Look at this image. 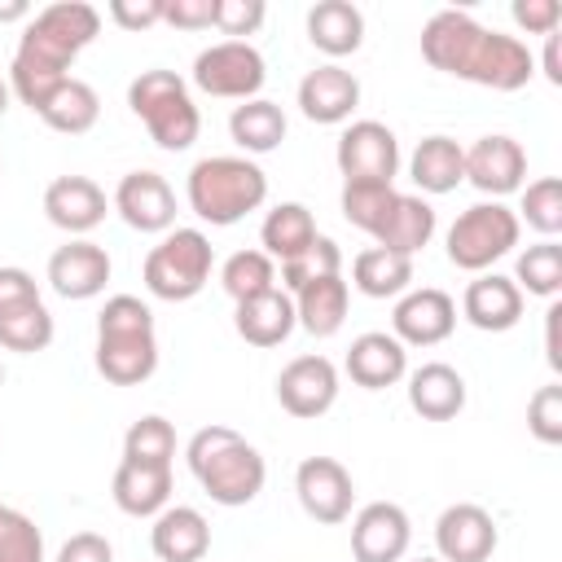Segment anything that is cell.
<instances>
[{"label":"cell","mask_w":562,"mask_h":562,"mask_svg":"<svg viewBox=\"0 0 562 562\" xmlns=\"http://www.w3.org/2000/svg\"><path fill=\"white\" fill-rule=\"evenodd\" d=\"M351 281L369 299H395V294H404L413 285V259L395 255V250H382V246H369V250L356 255Z\"/></svg>","instance_id":"836d02e7"},{"label":"cell","mask_w":562,"mask_h":562,"mask_svg":"<svg viewBox=\"0 0 562 562\" xmlns=\"http://www.w3.org/2000/svg\"><path fill=\"white\" fill-rule=\"evenodd\" d=\"M408 404L426 422H452L465 408V378L452 364L430 360L408 373Z\"/></svg>","instance_id":"d4e9b609"},{"label":"cell","mask_w":562,"mask_h":562,"mask_svg":"<svg viewBox=\"0 0 562 562\" xmlns=\"http://www.w3.org/2000/svg\"><path fill=\"white\" fill-rule=\"evenodd\" d=\"M294 299V321L312 334V338H334L347 321V281L342 277H321V281H307L303 290L290 294Z\"/></svg>","instance_id":"83f0119b"},{"label":"cell","mask_w":562,"mask_h":562,"mask_svg":"<svg viewBox=\"0 0 562 562\" xmlns=\"http://www.w3.org/2000/svg\"><path fill=\"white\" fill-rule=\"evenodd\" d=\"M57 562H114V549L105 536L97 531H75L61 549H57Z\"/></svg>","instance_id":"c3c4849f"},{"label":"cell","mask_w":562,"mask_h":562,"mask_svg":"<svg viewBox=\"0 0 562 562\" xmlns=\"http://www.w3.org/2000/svg\"><path fill=\"white\" fill-rule=\"evenodd\" d=\"M48 342H53V312L44 307V299L0 312V347L31 356V351H44Z\"/></svg>","instance_id":"e575fe53"},{"label":"cell","mask_w":562,"mask_h":562,"mask_svg":"<svg viewBox=\"0 0 562 562\" xmlns=\"http://www.w3.org/2000/svg\"><path fill=\"white\" fill-rule=\"evenodd\" d=\"M307 40L329 57H347L364 44V13L351 0H316L307 9Z\"/></svg>","instance_id":"4316f807"},{"label":"cell","mask_w":562,"mask_h":562,"mask_svg":"<svg viewBox=\"0 0 562 562\" xmlns=\"http://www.w3.org/2000/svg\"><path fill=\"white\" fill-rule=\"evenodd\" d=\"M228 136L246 149V154H272L285 140V110L268 97L241 101L228 114Z\"/></svg>","instance_id":"1f68e13d"},{"label":"cell","mask_w":562,"mask_h":562,"mask_svg":"<svg viewBox=\"0 0 562 562\" xmlns=\"http://www.w3.org/2000/svg\"><path fill=\"white\" fill-rule=\"evenodd\" d=\"M316 220L303 202H277L268 215H263V228H259V241H263V255L268 259H294L303 255L312 241H316Z\"/></svg>","instance_id":"4dcf8cb0"},{"label":"cell","mask_w":562,"mask_h":562,"mask_svg":"<svg viewBox=\"0 0 562 562\" xmlns=\"http://www.w3.org/2000/svg\"><path fill=\"white\" fill-rule=\"evenodd\" d=\"M176 457V426L158 413H145L140 422L127 426L123 435V461H136V465H171Z\"/></svg>","instance_id":"8d00e7d4"},{"label":"cell","mask_w":562,"mask_h":562,"mask_svg":"<svg viewBox=\"0 0 562 562\" xmlns=\"http://www.w3.org/2000/svg\"><path fill=\"white\" fill-rule=\"evenodd\" d=\"M0 562H44V536L22 509H0Z\"/></svg>","instance_id":"b9f144b4"},{"label":"cell","mask_w":562,"mask_h":562,"mask_svg":"<svg viewBox=\"0 0 562 562\" xmlns=\"http://www.w3.org/2000/svg\"><path fill=\"white\" fill-rule=\"evenodd\" d=\"M263 13H268L263 0H220L215 26L224 35H233V40H241V35H255L263 26Z\"/></svg>","instance_id":"ee69618b"},{"label":"cell","mask_w":562,"mask_h":562,"mask_svg":"<svg viewBox=\"0 0 562 562\" xmlns=\"http://www.w3.org/2000/svg\"><path fill=\"white\" fill-rule=\"evenodd\" d=\"M114 211L136 233H171L176 224V193L158 171H127L114 189Z\"/></svg>","instance_id":"e0dca14e"},{"label":"cell","mask_w":562,"mask_h":562,"mask_svg":"<svg viewBox=\"0 0 562 562\" xmlns=\"http://www.w3.org/2000/svg\"><path fill=\"white\" fill-rule=\"evenodd\" d=\"M356 105H360V79L334 61L299 79V110L307 123H347Z\"/></svg>","instance_id":"ac0fdd59"},{"label":"cell","mask_w":562,"mask_h":562,"mask_svg":"<svg viewBox=\"0 0 562 562\" xmlns=\"http://www.w3.org/2000/svg\"><path fill=\"white\" fill-rule=\"evenodd\" d=\"M509 13L527 35H553L558 22H562V4L558 0H514Z\"/></svg>","instance_id":"f6af8a7d"},{"label":"cell","mask_w":562,"mask_h":562,"mask_svg":"<svg viewBox=\"0 0 562 562\" xmlns=\"http://www.w3.org/2000/svg\"><path fill=\"white\" fill-rule=\"evenodd\" d=\"M496 518L474 501L448 505L435 522V549L443 562H487L496 553Z\"/></svg>","instance_id":"5bb4252c"},{"label":"cell","mask_w":562,"mask_h":562,"mask_svg":"<svg viewBox=\"0 0 562 562\" xmlns=\"http://www.w3.org/2000/svg\"><path fill=\"white\" fill-rule=\"evenodd\" d=\"M461 316L483 334H505L522 321V290L514 285V277L479 272L461 294Z\"/></svg>","instance_id":"44dd1931"},{"label":"cell","mask_w":562,"mask_h":562,"mask_svg":"<svg viewBox=\"0 0 562 562\" xmlns=\"http://www.w3.org/2000/svg\"><path fill=\"white\" fill-rule=\"evenodd\" d=\"M22 18H31V4L26 0H4L0 4V22H22Z\"/></svg>","instance_id":"f5cc1de1"},{"label":"cell","mask_w":562,"mask_h":562,"mask_svg":"<svg viewBox=\"0 0 562 562\" xmlns=\"http://www.w3.org/2000/svg\"><path fill=\"white\" fill-rule=\"evenodd\" d=\"M294 325H299L294 321V299L281 285H272V290H263L255 299H241L237 312H233V329L250 347H281L294 334Z\"/></svg>","instance_id":"cb8c5ba5"},{"label":"cell","mask_w":562,"mask_h":562,"mask_svg":"<svg viewBox=\"0 0 562 562\" xmlns=\"http://www.w3.org/2000/svg\"><path fill=\"white\" fill-rule=\"evenodd\" d=\"M127 105L132 114L145 123L149 140L167 154H180L198 140L202 132V114L184 88V79L176 70H140L132 83H127Z\"/></svg>","instance_id":"8992f818"},{"label":"cell","mask_w":562,"mask_h":562,"mask_svg":"<svg viewBox=\"0 0 562 562\" xmlns=\"http://www.w3.org/2000/svg\"><path fill=\"white\" fill-rule=\"evenodd\" d=\"M189 206L198 220L215 224V228H228L237 220H246L250 211L263 206L268 198V176L259 162L250 158H237V154H211L202 162H193L189 171Z\"/></svg>","instance_id":"5b68a950"},{"label":"cell","mask_w":562,"mask_h":562,"mask_svg":"<svg viewBox=\"0 0 562 562\" xmlns=\"http://www.w3.org/2000/svg\"><path fill=\"white\" fill-rule=\"evenodd\" d=\"M408 176L422 193H452L465 180V149L452 136H426L413 158H408Z\"/></svg>","instance_id":"f1b7e54d"},{"label":"cell","mask_w":562,"mask_h":562,"mask_svg":"<svg viewBox=\"0 0 562 562\" xmlns=\"http://www.w3.org/2000/svg\"><path fill=\"white\" fill-rule=\"evenodd\" d=\"M40 119L53 127V132H66V136H83V132H92L97 127V119H101V97H97V88L92 83H83V79H66L44 105H40Z\"/></svg>","instance_id":"d6a6232c"},{"label":"cell","mask_w":562,"mask_h":562,"mask_svg":"<svg viewBox=\"0 0 562 562\" xmlns=\"http://www.w3.org/2000/svg\"><path fill=\"white\" fill-rule=\"evenodd\" d=\"M158 369L154 312L136 294L105 299L97 316V373L110 386H140Z\"/></svg>","instance_id":"3957f363"},{"label":"cell","mask_w":562,"mask_h":562,"mask_svg":"<svg viewBox=\"0 0 562 562\" xmlns=\"http://www.w3.org/2000/svg\"><path fill=\"white\" fill-rule=\"evenodd\" d=\"M215 13H220V0H162V22L180 31L215 26Z\"/></svg>","instance_id":"bcb514c9"},{"label":"cell","mask_w":562,"mask_h":562,"mask_svg":"<svg viewBox=\"0 0 562 562\" xmlns=\"http://www.w3.org/2000/svg\"><path fill=\"white\" fill-rule=\"evenodd\" d=\"M544 79H549V83H562V66H558V31L544 35Z\"/></svg>","instance_id":"816d5d0a"},{"label":"cell","mask_w":562,"mask_h":562,"mask_svg":"<svg viewBox=\"0 0 562 562\" xmlns=\"http://www.w3.org/2000/svg\"><path fill=\"white\" fill-rule=\"evenodd\" d=\"M9 101H13V88H9V83H4V79H0V119H4V114H9Z\"/></svg>","instance_id":"db71d44e"},{"label":"cell","mask_w":562,"mask_h":562,"mask_svg":"<svg viewBox=\"0 0 562 562\" xmlns=\"http://www.w3.org/2000/svg\"><path fill=\"white\" fill-rule=\"evenodd\" d=\"M31 299H40V285H35V277L26 272V268H0V312L4 307H18V303H31Z\"/></svg>","instance_id":"681fc988"},{"label":"cell","mask_w":562,"mask_h":562,"mask_svg":"<svg viewBox=\"0 0 562 562\" xmlns=\"http://www.w3.org/2000/svg\"><path fill=\"white\" fill-rule=\"evenodd\" d=\"M105 281H110V255L97 241L75 237L66 246H57L48 259V285L61 299H92L105 290Z\"/></svg>","instance_id":"ffe728a7"},{"label":"cell","mask_w":562,"mask_h":562,"mask_svg":"<svg viewBox=\"0 0 562 562\" xmlns=\"http://www.w3.org/2000/svg\"><path fill=\"white\" fill-rule=\"evenodd\" d=\"M338 268H342V250H338V241L334 237H316L303 255H294V259H285L281 263V290L285 294H294V290H303L307 281H321V277H338Z\"/></svg>","instance_id":"ab89813d"},{"label":"cell","mask_w":562,"mask_h":562,"mask_svg":"<svg viewBox=\"0 0 562 562\" xmlns=\"http://www.w3.org/2000/svg\"><path fill=\"white\" fill-rule=\"evenodd\" d=\"M435 237V206L426 198H413V193H400L391 215L382 220V228L373 233V241L382 250H395V255H417L422 246H430Z\"/></svg>","instance_id":"f546056e"},{"label":"cell","mask_w":562,"mask_h":562,"mask_svg":"<svg viewBox=\"0 0 562 562\" xmlns=\"http://www.w3.org/2000/svg\"><path fill=\"white\" fill-rule=\"evenodd\" d=\"M413 522L395 501H373L351 518V558L356 562H400L408 553Z\"/></svg>","instance_id":"2e32d148"},{"label":"cell","mask_w":562,"mask_h":562,"mask_svg":"<svg viewBox=\"0 0 562 562\" xmlns=\"http://www.w3.org/2000/svg\"><path fill=\"white\" fill-rule=\"evenodd\" d=\"M457 329V303L452 294L422 285V290H404L395 312H391V334L404 347H435Z\"/></svg>","instance_id":"4fadbf2b"},{"label":"cell","mask_w":562,"mask_h":562,"mask_svg":"<svg viewBox=\"0 0 562 562\" xmlns=\"http://www.w3.org/2000/svg\"><path fill=\"white\" fill-rule=\"evenodd\" d=\"M171 501V465H136L119 461L114 470V505L132 518H158Z\"/></svg>","instance_id":"484cf974"},{"label":"cell","mask_w":562,"mask_h":562,"mask_svg":"<svg viewBox=\"0 0 562 562\" xmlns=\"http://www.w3.org/2000/svg\"><path fill=\"white\" fill-rule=\"evenodd\" d=\"M527 430L540 443H562V382H549L527 404Z\"/></svg>","instance_id":"7bdbcfd3"},{"label":"cell","mask_w":562,"mask_h":562,"mask_svg":"<svg viewBox=\"0 0 562 562\" xmlns=\"http://www.w3.org/2000/svg\"><path fill=\"white\" fill-rule=\"evenodd\" d=\"M0 386H4V369H0Z\"/></svg>","instance_id":"9f6ffc18"},{"label":"cell","mask_w":562,"mask_h":562,"mask_svg":"<svg viewBox=\"0 0 562 562\" xmlns=\"http://www.w3.org/2000/svg\"><path fill=\"white\" fill-rule=\"evenodd\" d=\"M97 31H101V13L83 0H57L31 13L9 66L13 97L40 114V105L70 79V61L97 40Z\"/></svg>","instance_id":"7a4b0ae2"},{"label":"cell","mask_w":562,"mask_h":562,"mask_svg":"<svg viewBox=\"0 0 562 562\" xmlns=\"http://www.w3.org/2000/svg\"><path fill=\"white\" fill-rule=\"evenodd\" d=\"M294 492H299V505L307 518L316 522H342L351 518V501H356V483L347 474L342 461L334 457H303L299 470H294Z\"/></svg>","instance_id":"8fae6325"},{"label":"cell","mask_w":562,"mask_h":562,"mask_svg":"<svg viewBox=\"0 0 562 562\" xmlns=\"http://www.w3.org/2000/svg\"><path fill=\"white\" fill-rule=\"evenodd\" d=\"M277 400L299 422H312V417L329 413L334 400H338V369H334V360H325V356H294L277 373Z\"/></svg>","instance_id":"7c38bea8"},{"label":"cell","mask_w":562,"mask_h":562,"mask_svg":"<svg viewBox=\"0 0 562 562\" xmlns=\"http://www.w3.org/2000/svg\"><path fill=\"white\" fill-rule=\"evenodd\" d=\"M527 220V228H536L540 237H558L562 233V180L558 176H540L522 189V206H518V224Z\"/></svg>","instance_id":"f35d334b"},{"label":"cell","mask_w":562,"mask_h":562,"mask_svg":"<svg viewBox=\"0 0 562 562\" xmlns=\"http://www.w3.org/2000/svg\"><path fill=\"white\" fill-rule=\"evenodd\" d=\"M422 57L435 70L479 83V88H492V92H518L536 75V61L522 40L487 31L461 9H439L422 26Z\"/></svg>","instance_id":"6da1fadb"},{"label":"cell","mask_w":562,"mask_h":562,"mask_svg":"<svg viewBox=\"0 0 562 562\" xmlns=\"http://www.w3.org/2000/svg\"><path fill=\"white\" fill-rule=\"evenodd\" d=\"M149 544L158 562H202L211 553V522L193 505H167L149 527Z\"/></svg>","instance_id":"603a6c76"},{"label":"cell","mask_w":562,"mask_h":562,"mask_svg":"<svg viewBox=\"0 0 562 562\" xmlns=\"http://www.w3.org/2000/svg\"><path fill=\"white\" fill-rule=\"evenodd\" d=\"M211 263H215V250L202 228H171L145 255V290L154 299L184 303L202 294V285L211 281Z\"/></svg>","instance_id":"52a82bcc"},{"label":"cell","mask_w":562,"mask_h":562,"mask_svg":"<svg viewBox=\"0 0 562 562\" xmlns=\"http://www.w3.org/2000/svg\"><path fill=\"white\" fill-rule=\"evenodd\" d=\"M338 171L342 184H391L400 171V140L378 119H356L338 136Z\"/></svg>","instance_id":"30bf717a"},{"label":"cell","mask_w":562,"mask_h":562,"mask_svg":"<svg viewBox=\"0 0 562 562\" xmlns=\"http://www.w3.org/2000/svg\"><path fill=\"white\" fill-rule=\"evenodd\" d=\"M189 470L193 479L202 483V492L215 501V505H250L259 492H263V479H268V465L259 457L255 443H246L233 426H202L193 439H189Z\"/></svg>","instance_id":"277c9868"},{"label":"cell","mask_w":562,"mask_h":562,"mask_svg":"<svg viewBox=\"0 0 562 562\" xmlns=\"http://www.w3.org/2000/svg\"><path fill=\"white\" fill-rule=\"evenodd\" d=\"M44 215L61 233L83 237L105 220V189L97 180H88V176H57L44 189Z\"/></svg>","instance_id":"d6986e66"},{"label":"cell","mask_w":562,"mask_h":562,"mask_svg":"<svg viewBox=\"0 0 562 562\" xmlns=\"http://www.w3.org/2000/svg\"><path fill=\"white\" fill-rule=\"evenodd\" d=\"M110 18L123 31H149L154 22H162V0H110Z\"/></svg>","instance_id":"7dc6e473"},{"label":"cell","mask_w":562,"mask_h":562,"mask_svg":"<svg viewBox=\"0 0 562 562\" xmlns=\"http://www.w3.org/2000/svg\"><path fill=\"white\" fill-rule=\"evenodd\" d=\"M268 79V66L255 44L246 40H220L193 57V83L206 97H228V101H255Z\"/></svg>","instance_id":"9c48e42d"},{"label":"cell","mask_w":562,"mask_h":562,"mask_svg":"<svg viewBox=\"0 0 562 562\" xmlns=\"http://www.w3.org/2000/svg\"><path fill=\"white\" fill-rule=\"evenodd\" d=\"M417 562H443V558H417Z\"/></svg>","instance_id":"11a10c76"},{"label":"cell","mask_w":562,"mask_h":562,"mask_svg":"<svg viewBox=\"0 0 562 562\" xmlns=\"http://www.w3.org/2000/svg\"><path fill=\"white\" fill-rule=\"evenodd\" d=\"M518 215L505 202H474L448 228V263L461 272H487L518 246Z\"/></svg>","instance_id":"ba28073f"},{"label":"cell","mask_w":562,"mask_h":562,"mask_svg":"<svg viewBox=\"0 0 562 562\" xmlns=\"http://www.w3.org/2000/svg\"><path fill=\"white\" fill-rule=\"evenodd\" d=\"M408 373V351L395 334L369 329L360 338H351L347 347V378L364 391H386Z\"/></svg>","instance_id":"7402d4cb"},{"label":"cell","mask_w":562,"mask_h":562,"mask_svg":"<svg viewBox=\"0 0 562 562\" xmlns=\"http://www.w3.org/2000/svg\"><path fill=\"white\" fill-rule=\"evenodd\" d=\"M514 285L536 294V299H558V290H562V246L549 241V237L527 246L514 263Z\"/></svg>","instance_id":"d590c367"},{"label":"cell","mask_w":562,"mask_h":562,"mask_svg":"<svg viewBox=\"0 0 562 562\" xmlns=\"http://www.w3.org/2000/svg\"><path fill=\"white\" fill-rule=\"evenodd\" d=\"M465 180L487 193L492 202L505 198V193H518L522 180H527V149L514 140V136H479L470 149H465Z\"/></svg>","instance_id":"9a60e30c"},{"label":"cell","mask_w":562,"mask_h":562,"mask_svg":"<svg viewBox=\"0 0 562 562\" xmlns=\"http://www.w3.org/2000/svg\"><path fill=\"white\" fill-rule=\"evenodd\" d=\"M220 285H224V294H228L233 303L255 299V294H263V290L277 285V263H272L263 250H237V255L224 259Z\"/></svg>","instance_id":"74e56055"},{"label":"cell","mask_w":562,"mask_h":562,"mask_svg":"<svg viewBox=\"0 0 562 562\" xmlns=\"http://www.w3.org/2000/svg\"><path fill=\"white\" fill-rule=\"evenodd\" d=\"M0 509H4V505H0Z\"/></svg>","instance_id":"6f0895ef"},{"label":"cell","mask_w":562,"mask_h":562,"mask_svg":"<svg viewBox=\"0 0 562 562\" xmlns=\"http://www.w3.org/2000/svg\"><path fill=\"white\" fill-rule=\"evenodd\" d=\"M395 189L391 184H342V215H347V224H356L360 233H378L382 228V220L391 215V206H395Z\"/></svg>","instance_id":"60d3db41"},{"label":"cell","mask_w":562,"mask_h":562,"mask_svg":"<svg viewBox=\"0 0 562 562\" xmlns=\"http://www.w3.org/2000/svg\"><path fill=\"white\" fill-rule=\"evenodd\" d=\"M558 316H562V303H549L544 312V351H549V364L562 369V351H558Z\"/></svg>","instance_id":"f907efd6"}]
</instances>
